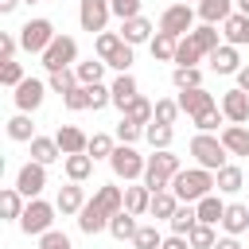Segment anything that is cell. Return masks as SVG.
<instances>
[{
    "mask_svg": "<svg viewBox=\"0 0 249 249\" xmlns=\"http://www.w3.org/2000/svg\"><path fill=\"white\" fill-rule=\"evenodd\" d=\"M171 195L179 198V202H198V198H206V195H214V171H206V167H183L175 179H171Z\"/></svg>",
    "mask_w": 249,
    "mask_h": 249,
    "instance_id": "obj_1",
    "label": "cell"
},
{
    "mask_svg": "<svg viewBox=\"0 0 249 249\" xmlns=\"http://www.w3.org/2000/svg\"><path fill=\"white\" fill-rule=\"evenodd\" d=\"M183 171L179 156L167 148V152H152L148 156V167H144V187L156 195V191H171V179Z\"/></svg>",
    "mask_w": 249,
    "mask_h": 249,
    "instance_id": "obj_2",
    "label": "cell"
},
{
    "mask_svg": "<svg viewBox=\"0 0 249 249\" xmlns=\"http://www.w3.org/2000/svg\"><path fill=\"white\" fill-rule=\"evenodd\" d=\"M191 156H195V163L206 167V171H222L226 160H230L222 136H214V132H198V136L191 140Z\"/></svg>",
    "mask_w": 249,
    "mask_h": 249,
    "instance_id": "obj_3",
    "label": "cell"
},
{
    "mask_svg": "<svg viewBox=\"0 0 249 249\" xmlns=\"http://www.w3.org/2000/svg\"><path fill=\"white\" fill-rule=\"evenodd\" d=\"M54 214H58V206H51V202H43V198H31L27 210H23V218H19V230H23L27 237H43V233H51Z\"/></svg>",
    "mask_w": 249,
    "mask_h": 249,
    "instance_id": "obj_4",
    "label": "cell"
},
{
    "mask_svg": "<svg viewBox=\"0 0 249 249\" xmlns=\"http://www.w3.org/2000/svg\"><path fill=\"white\" fill-rule=\"evenodd\" d=\"M54 39H58V35H54V23L43 19V16H39V19H27V23L19 27V47H23L27 54H43Z\"/></svg>",
    "mask_w": 249,
    "mask_h": 249,
    "instance_id": "obj_5",
    "label": "cell"
},
{
    "mask_svg": "<svg viewBox=\"0 0 249 249\" xmlns=\"http://www.w3.org/2000/svg\"><path fill=\"white\" fill-rule=\"evenodd\" d=\"M109 167H113V175H117V179L132 183V179H144L148 160H144V156H140L132 144H117V152L109 156Z\"/></svg>",
    "mask_w": 249,
    "mask_h": 249,
    "instance_id": "obj_6",
    "label": "cell"
},
{
    "mask_svg": "<svg viewBox=\"0 0 249 249\" xmlns=\"http://www.w3.org/2000/svg\"><path fill=\"white\" fill-rule=\"evenodd\" d=\"M39 58H43V66H47L51 74H54V70H74V66H78V43H74L70 35H58Z\"/></svg>",
    "mask_w": 249,
    "mask_h": 249,
    "instance_id": "obj_7",
    "label": "cell"
},
{
    "mask_svg": "<svg viewBox=\"0 0 249 249\" xmlns=\"http://www.w3.org/2000/svg\"><path fill=\"white\" fill-rule=\"evenodd\" d=\"M195 8L191 4H171V8H163V16H160V31H167V35H175V39H187L191 31H195Z\"/></svg>",
    "mask_w": 249,
    "mask_h": 249,
    "instance_id": "obj_8",
    "label": "cell"
},
{
    "mask_svg": "<svg viewBox=\"0 0 249 249\" xmlns=\"http://www.w3.org/2000/svg\"><path fill=\"white\" fill-rule=\"evenodd\" d=\"M109 16H113L109 0H82V4H78V23H82V31H89V35H101L105 23H109Z\"/></svg>",
    "mask_w": 249,
    "mask_h": 249,
    "instance_id": "obj_9",
    "label": "cell"
},
{
    "mask_svg": "<svg viewBox=\"0 0 249 249\" xmlns=\"http://www.w3.org/2000/svg\"><path fill=\"white\" fill-rule=\"evenodd\" d=\"M43 187H47V167H43V163H35V160H31V163H23V167L16 171V191H19L27 202H31V198H39V195H43Z\"/></svg>",
    "mask_w": 249,
    "mask_h": 249,
    "instance_id": "obj_10",
    "label": "cell"
},
{
    "mask_svg": "<svg viewBox=\"0 0 249 249\" xmlns=\"http://www.w3.org/2000/svg\"><path fill=\"white\" fill-rule=\"evenodd\" d=\"M175 101H179V109H183L191 121H195V117H202V113H210V109H218V105H214V93H210V89H202V86H198V89H183Z\"/></svg>",
    "mask_w": 249,
    "mask_h": 249,
    "instance_id": "obj_11",
    "label": "cell"
},
{
    "mask_svg": "<svg viewBox=\"0 0 249 249\" xmlns=\"http://www.w3.org/2000/svg\"><path fill=\"white\" fill-rule=\"evenodd\" d=\"M43 93H47V86H43L39 78H23V82L16 86V109H19V113H35V109L43 105Z\"/></svg>",
    "mask_w": 249,
    "mask_h": 249,
    "instance_id": "obj_12",
    "label": "cell"
},
{
    "mask_svg": "<svg viewBox=\"0 0 249 249\" xmlns=\"http://www.w3.org/2000/svg\"><path fill=\"white\" fill-rule=\"evenodd\" d=\"M222 113L230 124H245L249 121V93L245 89H226L222 93Z\"/></svg>",
    "mask_w": 249,
    "mask_h": 249,
    "instance_id": "obj_13",
    "label": "cell"
},
{
    "mask_svg": "<svg viewBox=\"0 0 249 249\" xmlns=\"http://www.w3.org/2000/svg\"><path fill=\"white\" fill-rule=\"evenodd\" d=\"M86 202H89V198H86V187H82V183H66V187H58L54 206H58V214H62V218L82 214V206H86Z\"/></svg>",
    "mask_w": 249,
    "mask_h": 249,
    "instance_id": "obj_14",
    "label": "cell"
},
{
    "mask_svg": "<svg viewBox=\"0 0 249 249\" xmlns=\"http://www.w3.org/2000/svg\"><path fill=\"white\" fill-rule=\"evenodd\" d=\"M54 140H58V148H62V156H82L86 148H89V136L78 128V124H62L58 132H54Z\"/></svg>",
    "mask_w": 249,
    "mask_h": 249,
    "instance_id": "obj_15",
    "label": "cell"
},
{
    "mask_svg": "<svg viewBox=\"0 0 249 249\" xmlns=\"http://www.w3.org/2000/svg\"><path fill=\"white\" fill-rule=\"evenodd\" d=\"M206 58H210V70H214V74H237V70H241V54H237V47H230V43H222V47L210 51Z\"/></svg>",
    "mask_w": 249,
    "mask_h": 249,
    "instance_id": "obj_16",
    "label": "cell"
},
{
    "mask_svg": "<svg viewBox=\"0 0 249 249\" xmlns=\"http://www.w3.org/2000/svg\"><path fill=\"white\" fill-rule=\"evenodd\" d=\"M109 218H113V214H105V210L89 198V202L82 206V214H78V230H82V233H101V230H109Z\"/></svg>",
    "mask_w": 249,
    "mask_h": 249,
    "instance_id": "obj_17",
    "label": "cell"
},
{
    "mask_svg": "<svg viewBox=\"0 0 249 249\" xmlns=\"http://www.w3.org/2000/svg\"><path fill=\"white\" fill-rule=\"evenodd\" d=\"M222 230L230 237L245 233L249 230V202H226V214H222Z\"/></svg>",
    "mask_w": 249,
    "mask_h": 249,
    "instance_id": "obj_18",
    "label": "cell"
},
{
    "mask_svg": "<svg viewBox=\"0 0 249 249\" xmlns=\"http://www.w3.org/2000/svg\"><path fill=\"white\" fill-rule=\"evenodd\" d=\"M109 89H113V105H117L121 113L128 109V101H136V97H140V89H136V78H132V74H117Z\"/></svg>",
    "mask_w": 249,
    "mask_h": 249,
    "instance_id": "obj_19",
    "label": "cell"
},
{
    "mask_svg": "<svg viewBox=\"0 0 249 249\" xmlns=\"http://www.w3.org/2000/svg\"><path fill=\"white\" fill-rule=\"evenodd\" d=\"M93 202L105 210V214H121L124 210V187H113V183H101L93 191Z\"/></svg>",
    "mask_w": 249,
    "mask_h": 249,
    "instance_id": "obj_20",
    "label": "cell"
},
{
    "mask_svg": "<svg viewBox=\"0 0 249 249\" xmlns=\"http://www.w3.org/2000/svg\"><path fill=\"white\" fill-rule=\"evenodd\" d=\"M222 35H226V43H230V47H249V16L233 12V16L222 23Z\"/></svg>",
    "mask_w": 249,
    "mask_h": 249,
    "instance_id": "obj_21",
    "label": "cell"
},
{
    "mask_svg": "<svg viewBox=\"0 0 249 249\" xmlns=\"http://www.w3.org/2000/svg\"><path fill=\"white\" fill-rule=\"evenodd\" d=\"M218 136H222V144H226L230 156H249V128L245 124H226Z\"/></svg>",
    "mask_w": 249,
    "mask_h": 249,
    "instance_id": "obj_22",
    "label": "cell"
},
{
    "mask_svg": "<svg viewBox=\"0 0 249 249\" xmlns=\"http://www.w3.org/2000/svg\"><path fill=\"white\" fill-rule=\"evenodd\" d=\"M121 39H124L128 47L152 43V23H148L144 16H136V19H124V23H121Z\"/></svg>",
    "mask_w": 249,
    "mask_h": 249,
    "instance_id": "obj_23",
    "label": "cell"
},
{
    "mask_svg": "<svg viewBox=\"0 0 249 249\" xmlns=\"http://www.w3.org/2000/svg\"><path fill=\"white\" fill-rule=\"evenodd\" d=\"M31 160L47 167V163L66 160V156H62V148H58V140H54V136H35V140H31Z\"/></svg>",
    "mask_w": 249,
    "mask_h": 249,
    "instance_id": "obj_24",
    "label": "cell"
},
{
    "mask_svg": "<svg viewBox=\"0 0 249 249\" xmlns=\"http://www.w3.org/2000/svg\"><path fill=\"white\" fill-rule=\"evenodd\" d=\"M214 187H218L222 195H237V191L245 187V171H241L237 163H226L222 171H214Z\"/></svg>",
    "mask_w": 249,
    "mask_h": 249,
    "instance_id": "obj_25",
    "label": "cell"
},
{
    "mask_svg": "<svg viewBox=\"0 0 249 249\" xmlns=\"http://www.w3.org/2000/svg\"><path fill=\"white\" fill-rule=\"evenodd\" d=\"M179 206H183V202H179L171 191H156V195H152V206H148V214H152L156 222H171Z\"/></svg>",
    "mask_w": 249,
    "mask_h": 249,
    "instance_id": "obj_26",
    "label": "cell"
},
{
    "mask_svg": "<svg viewBox=\"0 0 249 249\" xmlns=\"http://www.w3.org/2000/svg\"><path fill=\"white\" fill-rule=\"evenodd\" d=\"M198 19L202 23H226L230 16H233V4L230 0H198Z\"/></svg>",
    "mask_w": 249,
    "mask_h": 249,
    "instance_id": "obj_27",
    "label": "cell"
},
{
    "mask_svg": "<svg viewBox=\"0 0 249 249\" xmlns=\"http://www.w3.org/2000/svg\"><path fill=\"white\" fill-rule=\"evenodd\" d=\"M148 51H152V58H156V62H175L179 39H175V35H167V31H156V35H152V43H148Z\"/></svg>",
    "mask_w": 249,
    "mask_h": 249,
    "instance_id": "obj_28",
    "label": "cell"
},
{
    "mask_svg": "<svg viewBox=\"0 0 249 249\" xmlns=\"http://www.w3.org/2000/svg\"><path fill=\"white\" fill-rule=\"evenodd\" d=\"M62 167H66V179H70V183H86V179L93 175V156H86V152H82V156H66Z\"/></svg>",
    "mask_w": 249,
    "mask_h": 249,
    "instance_id": "obj_29",
    "label": "cell"
},
{
    "mask_svg": "<svg viewBox=\"0 0 249 249\" xmlns=\"http://www.w3.org/2000/svg\"><path fill=\"white\" fill-rule=\"evenodd\" d=\"M148 206H152V191L144 187V183H136V187H124V210L128 214H148Z\"/></svg>",
    "mask_w": 249,
    "mask_h": 249,
    "instance_id": "obj_30",
    "label": "cell"
},
{
    "mask_svg": "<svg viewBox=\"0 0 249 249\" xmlns=\"http://www.w3.org/2000/svg\"><path fill=\"white\" fill-rule=\"evenodd\" d=\"M23 210H27V198H23L16 187H4V191H0V214H4L8 222H12V218L19 222V218H23Z\"/></svg>",
    "mask_w": 249,
    "mask_h": 249,
    "instance_id": "obj_31",
    "label": "cell"
},
{
    "mask_svg": "<svg viewBox=\"0 0 249 249\" xmlns=\"http://www.w3.org/2000/svg\"><path fill=\"white\" fill-rule=\"evenodd\" d=\"M195 210H198V222H206V226H222L226 202H222L218 195H206V198H198V202H195Z\"/></svg>",
    "mask_w": 249,
    "mask_h": 249,
    "instance_id": "obj_32",
    "label": "cell"
},
{
    "mask_svg": "<svg viewBox=\"0 0 249 249\" xmlns=\"http://www.w3.org/2000/svg\"><path fill=\"white\" fill-rule=\"evenodd\" d=\"M136 230H140V222H136V214H128V210H121V214L109 218V233H113L117 241H132Z\"/></svg>",
    "mask_w": 249,
    "mask_h": 249,
    "instance_id": "obj_33",
    "label": "cell"
},
{
    "mask_svg": "<svg viewBox=\"0 0 249 249\" xmlns=\"http://www.w3.org/2000/svg\"><path fill=\"white\" fill-rule=\"evenodd\" d=\"M121 47H124L121 31H101V35H93V54H97L101 62H109V58H113Z\"/></svg>",
    "mask_w": 249,
    "mask_h": 249,
    "instance_id": "obj_34",
    "label": "cell"
},
{
    "mask_svg": "<svg viewBox=\"0 0 249 249\" xmlns=\"http://www.w3.org/2000/svg\"><path fill=\"white\" fill-rule=\"evenodd\" d=\"M144 140L152 144V152H167L171 148V140H175V128L171 124H144Z\"/></svg>",
    "mask_w": 249,
    "mask_h": 249,
    "instance_id": "obj_35",
    "label": "cell"
},
{
    "mask_svg": "<svg viewBox=\"0 0 249 249\" xmlns=\"http://www.w3.org/2000/svg\"><path fill=\"white\" fill-rule=\"evenodd\" d=\"M187 39H191V43H195L202 54H210V51H218V47H222V43H218V27H214V23H198V27H195Z\"/></svg>",
    "mask_w": 249,
    "mask_h": 249,
    "instance_id": "obj_36",
    "label": "cell"
},
{
    "mask_svg": "<svg viewBox=\"0 0 249 249\" xmlns=\"http://www.w3.org/2000/svg\"><path fill=\"white\" fill-rule=\"evenodd\" d=\"M8 140H16V144H31V140H35V124H31L27 113H16V117L8 121Z\"/></svg>",
    "mask_w": 249,
    "mask_h": 249,
    "instance_id": "obj_37",
    "label": "cell"
},
{
    "mask_svg": "<svg viewBox=\"0 0 249 249\" xmlns=\"http://www.w3.org/2000/svg\"><path fill=\"white\" fill-rule=\"evenodd\" d=\"M167 226H171V233H179V237H187V233H191V230L198 226V210H195L191 202H183V206L175 210V218H171Z\"/></svg>",
    "mask_w": 249,
    "mask_h": 249,
    "instance_id": "obj_38",
    "label": "cell"
},
{
    "mask_svg": "<svg viewBox=\"0 0 249 249\" xmlns=\"http://www.w3.org/2000/svg\"><path fill=\"white\" fill-rule=\"evenodd\" d=\"M171 86L183 93V89H198L202 86V74H198V66H175L171 70Z\"/></svg>",
    "mask_w": 249,
    "mask_h": 249,
    "instance_id": "obj_39",
    "label": "cell"
},
{
    "mask_svg": "<svg viewBox=\"0 0 249 249\" xmlns=\"http://www.w3.org/2000/svg\"><path fill=\"white\" fill-rule=\"evenodd\" d=\"M113 152H117V136H109V132H93V136H89L86 156H93V160H109Z\"/></svg>",
    "mask_w": 249,
    "mask_h": 249,
    "instance_id": "obj_40",
    "label": "cell"
},
{
    "mask_svg": "<svg viewBox=\"0 0 249 249\" xmlns=\"http://www.w3.org/2000/svg\"><path fill=\"white\" fill-rule=\"evenodd\" d=\"M74 74H78V82H82V86H97V82L105 78V62H101V58L78 62V66H74Z\"/></svg>",
    "mask_w": 249,
    "mask_h": 249,
    "instance_id": "obj_41",
    "label": "cell"
},
{
    "mask_svg": "<svg viewBox=\"0 0 249 249\" xmlns=\"http://www.w3.org/2000/svg\"><path fill=\"white\" fill-rule=\"evenodd\" d=\"M121 117H128V121H136V124H152V117H156V105H152L148 97H136V101H128V109H124Z\"/></svg>",
    "mask_w": 249,
    "mask_h": 249,
    "instance_id": "obj_42",
    "label": "cell"
},
{
    "mask_svg": "<svg viewBox=\"0 0 249 249\" xmlns=\"http://www.w3.org/2000/svg\"><path fill=\"white\" fill-rule=\"evenodd\" d=\"M47 86H51L58 97H66V93H70V89H78L82 82H78V74H74V70H54V74L47 78Z\"/></svg>",
    "mask_w": 249,
    "mask_h": 249,
    "instance_id": "obj_43",
    "label": "cell"
},
{
    "mask_svg": "<svg viewBox=\"0 0 249 249\" xmlns=\"http://www.w3.org/2000/svg\"><path fill=\"white\" fill-rule=\"evenodd\" d=\"M187 241H191V249H214V245H218L214 226H206V222H198V226L187 233Z\"/></svg>",
    "mask_w": 249,
    "mask_h": 249,
    "instance_id": "obj_44",
    "label": "cell"
},
{
    "mask_svg": "<svg viewBox=\"0 0 249 249\" xmlns=\"http://www.w3.org/2000/svg\"><path fill=\"white\" fill-rule=\"evenodd\" d=\"M179 113H183V109H179V101L163 97V101H156V117H152V121H156V124H175V121H179Z\"/></svg>",
    "mask_w": 249,
    "mask_h": 249,
    "instance_id": "obj_45",
    "label": "cell"
},
{
    "mask_svg": "<svg viewBox=\"0 0 249 249\" xmlns=\"http://www.w3.org/2000/svg\"><path fill=\"white\" fill-rule=\"evenodd\" d=\"M132 245H136V249H163V237H160L156 226H140L136 237H132Z\"/></svg>",
    "mask_w": 249,
    "mask_h": 249,
    "instance_id": "obj_46",
    "label": "cell"
},
{
    "mask_svg": "<svg viewBox=\"0 0 249 249\" xmlns=\"http://www.w3.org/2000/svg\"><path fill=\"white\" fill-rule=\"evenodd\" d=\"M23 78H27V74H23V66H19L16 58H8V62H0V86H12V89H16V86H19Z\"/></svg>",
    "mask_w": 249,
    "mask_h": 249,
    "instance_id": "obj_47",
    "label": "cell"
},
{
    "mask_svg": "<svg viewBox=\"0 0 249 249\" xmlns=\"http://www.w3.org/2000/svg\"><path fill=\"white\" fill-rule=\"evenodd\" d=\"M140 136H144V124H136V121L121 117V124H117V144H136Z\"/></svg>",
    "mask_w": 249,
    "mask_h": 249,
    "instance_id": "obj_48",
    "label": "cell"
},
{
    "mask_svg": "<svg viewBox=\"0 0 249 249\" xmlns=\"http://www.w3.org/2000/svg\"><path fill=\"white\" fill-rule=\"evenodd\" d=\"M202 58V51L191 43V39H179V51H175V66H195Z\"/></svg>",
    "mask_w": 249,
    "mask_h": 249,
    "instance_id": "obj_49",
    "label": "cell"
},
{
    "mask_svg": "<svg viewBox=\"0 0 249 249\" xmlns=\"http://www.w3.org/2000/svg\"><path fill=\"white\" fill-rule=\"evenodd\" d=\"M62 105H66L70 113H82V109H89V86H78V89H70V93L62 97Z\"/></svg>",
    "mask_w": 249,
    "mask_h": 249,
    "instance_id": "obj_50",
    "label": "cell"
},
{
    "mask_svg": "<svg viewBox=\"0 0 249 249\" xmlns=\"http://www.w3.org/2000/svg\"><path fill=\"white\" fill-rule=\"evenodd\" d=\"M218 124H226V113H222V109H210V113L195 117V128H198V132H218Z\"/></svg>",
    "mask_w": 249,
    "mask_h": 249,
    "instance_id": "obj_51",
    "label": "cell"
},
{
    "mask_svg": "<svg viewBox=\"0 0 249 249\" xmlns=\"http://www.w3.org/2000/svg\"><path fill=\"white\" fill-rule=\"evenodd\" d=\"M109 8H113V16H117L121 23L140 16V0H109Z\"/></svg>",
    "mask_w": 249,
    "mask_h": 249,
    "instance_id": "obj_52",
    "label": "cell"
},
{
    "mask_svg": "<svg viewBox=\"0 0 249 249\" xmlns=\"http://www.w3.org/2000/svg\"><path fill=\"white\" fill-rule=\"evenodd\" d=\"M105 105H113V89H109V86H101V82H97V86H89V109L97 113V109H105Z\"/></svg>",
    "mask_w": 249,
    "mask_h": 249,
    "instance_id": "obj_53",
    "label": "cell"
},
{
    "mask_svg": "<svg viewBox=\"0 0 249 249\" xmlns=\"http://www.w3.org/2000/svg\"><path fill=\"white\" fill-rule=\"evenodd\" d=\"M39 249H74V245H70V237L62 230H51V233L39 237Z\"/></svg>",
    "mask_w": 249,
    "mask_h": 249,
    "instance_id": "obj_54",
    "label": "cell"
},
{
    "mask_svg": "<svg viewBox=\"0 0 249 249\" xmlns=\"http://www.w3.org/2000/svg\"><path fill=\"white\" fill-rule=\"evenodd\" d=\"M16 51H19V35H12V31H0V62L16 58Z\"/></svg>",
    "mask_w": 249,
    "mask_h": 249,
    "instance_id": "obj_55",
    "label": "cell"
},
{
    "mask_svg": "<svg viewBox=\"0 0 249 249\" xmlns=\"http://www.w3.org/2000/svg\"><path fill=\"white\" fill-rule=\"evenodd\" d=\"M105 66H113L117 74H128V66H132V47L124 43V47H121V51H117V54H113V58H109Z\"/></svg>",
    "mask_w": 249,
    "mask_h": 249,
    "instance_id": "obj_56",
    "label": "cell"
},
{
    "mask_svg": "<svg viewBox=\"0 0 249 249\" xmlns=\"http://www.w3.org/2000/svg\"><path fill=\"white\" fill-rule=\"evenodd\" d=\"M163 249H191V241L179 237V233H171V237H163Z\"/></svg>",
    "mask_w": 249,
    "mask_h": 249,
    "instance_id": "obj_57",
    "label": "cell"
},
{
    "mask_svg": "<svg viewBox=\"0 0 249 249\" xmlns=\"http://www.w3.org/2000/svg\"><path fill=\"white\" fill-rule=\"evenodd\" d=\"M214 249H241V241H237V237H230V233H226V237H218V245H214Z\"/></svg>",
    "mask_w": 249,
    "mask_h": 249,
    "instance_id": "obj_58",
    "label": "cell"
},
{
    "mask_svg": "<svg viewBox=\"0 0 249 249\" xmlns=\"http://www.w3.org/2000/svg\"><path fill=\"white\" fill-rule=\"evenodd\" d=\"M237 89H245V93H249V66H241V70H237Z\"/></svg>",
    "mask_w": 249,
    "mask_h": 249,
    "instance_id": "obj_59",
    "label": "cell"
},
{
    "mask_svg": "<svg viewBox=\"0 0 249 249\" xmlns=\"http://www.w3.org/2000/svg\"><path fill=\"white\" fill-rule=\"evenodd\" d=\"M16 4H19V0H0V12H4V16H12V12H16Z\"/></svg>",
    "mask_w": 249,
    "mask_h": 249,
    "instance_id": "obj_60",
    "label": "cell"
},
{
    "mask_svg": "<svg viewBox=\"0 0 249 249\" xmlns=\"http://www.w3.org/2000/svg\"><path fill=\"white\" fill-rule=\"evenodd\" d=\"M237 12H241V16H249V0H237Z\"/></svg>",
    "mask_w": 249,
    "mask_h": 249,
    "instance_id": "obj_61",
    "label": "cell"
},
{
    "mask_svg": "<svg viewBox=\"0 0 249 249\" xmlns=\"http://www.w3.org/2000/svg\"><path fill=\"white\" fill-rule=\"evenodd\" d=\"M179 4H191V0H179Z\"/></svg>",
    "mask_w": 249,
    "mask_h": 249,
    "instance_id": "obj_62",
    "label": "cell"
},
{
    "mask_svg": "<svg viewBox=\"0 0 249 249\" xmlns=\"http://www.w3.org/2000/svg\"><path fill=\"white\" fill-rule=\"evenodd\" d=\"M27 4H35V0H27Z\"/></svg>",
    "mask_w": 249,
    "mask_h": 249,
    "instance_id": "obj_63",
    "label": "cell"
}]
</instances>
